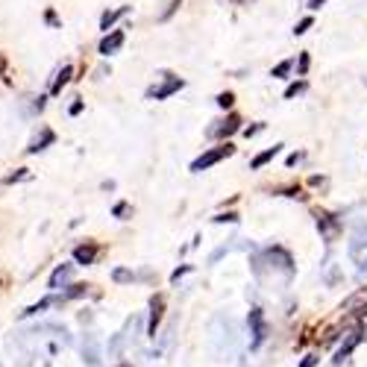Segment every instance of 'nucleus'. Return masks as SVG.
Returning <instances> with one entry per match:
<instances>
[{
  "label": "nucleus",
  "instance_id": "obj_1",
  "mask_svg": "<svg viewBox=\"0 0 367 367\" xmlns=\"http://www.w3.org/2000/svg\"><path fill=\"white\" fill-rule=\"evenodd\" d=\"M350 259H352V265H356L361 273H367V227L359 224L356 229L350 232Z\"/></svg>",
  "mask_w": 367,
  "mask_h": 367
},
{
  "label": "nucleus",
  "instance_id": "obj_2",
  "mask_svg": "<svg viewBox=\"0 0 367 367\" xmlns=\"http://www.w3.org/2000/svg\"><path fill=\"white\" fill-rule=\"evenodd\" d=\"M235 153V147H232V144L227 141L224 144V147H215V150H206L203 156H200V159H194L191 162V170H194V174H200V170H206V168H212V165H218L220 159H229V156Z\"/></svg>",
  "mask_w": 367,
  "mask_h": 367
},
{
  "label": "nucleus",
  "instance_id": "obj_3",
  "mask_svg": "<svg viewBox=\"0 0 367 367\" xmlns=\"http://www.w3.org/2000/svg\"><path fill=\"white\" fill-rule=\"evenodd\" d=\"M247 323H250V350H259L261 344H265V338H268V323H265L261 309H253L250 318H247Z\"/></svg>",
  "mask_w": 367,
  "mask_h": 367
},
{
  "label": "nucleus",
  "instance_id": "obj_4",
  "mask_svg": "<svg viewBox=\"0 0 367 367\" xmlns=\"http://www.w3.org/2000/svg\"><path fill=\"white\" fill-rule=\"evenodd\" d=\"M182 85H186V80L174 76V80H168V83H162V85H153V88L147 91V97H150V100H165V97H170V95H177Z\"/></svg>",
  "mask_w": 367,
  "mask_h": 367
},
{
  "label": "nucleus",
  "instance_id": "obj_5",
  "mask_svg": "<svg viewBox=\"0 0 367 367\" xmlns=\"http://www.w3.org/2000/svg\"><path fill=\"white\" fill-rule=\"evenodd\" d=\"M124 30H112V33H106V35H103V42H100V54L103 56H112V54H117V50H121L124 47Z\"/></svg>",
  "mask_w": 367,
  "mask_h": 367
},
{
  "label": "nucleus",
  "instance_id": "obj_6",
  "mask_svg": "<svg viewBox=\"0 0 367 367\" xmlns=\"http://www.w3.org/2000/svg\"><path fill=\"white\" fill-rule=\"evenodd\" d=\"M270 261H273V268H279V270H285L288 273V277H291V273H294V261H291V256H288L285 250H282V247H270V250L265 253Z\"/></svg>",
  "mask_w": 367,
  "mask_h": 367
},
{
  "label": "nucleus",
  "instance_id": "obj_7",
  "mask_svg": "<svg viewBox=\"0 0 367 367\" xmlns=\"http://www.w3.org/2000/svg\"><path fill=\"white\" fill-rule=\"evenodd\" d=\"M83 361L88 367H100V347H97L95 335H85V341H83Z\"/></svg>",
  "mask_w": 367,
  "mask_h": 367
},
{
  "label": "nucleus",
  "instance_id": "obj_8",
  "mask_svg": "<svg viewBox=\"0 0 367 367\" xmlns=\"http://www.w3.org/2000/svg\"><path fill=\"white\" fill-rule=\"evenodd\" d=\"M97 253H100V247L91 244V241H85V244H80V247L74 250V261H76V265H95Z\"/></svg>",
  "mask_w": 367,
  "mask_h": 367
},
{
  "label": "nucleus",
  "instance_id": "obj_9",
  "mask_svg": "<svg viewBox=\"0 0 367 367\" xmlns=\"http://www.w3.org/2000/svg\"><path fill=\"white\" fill-rule=\"evenodd\" d=\"M71 277H74V265H59L54 273H50V288H54V291H62V288L71 282Z\"/></svg>",
  "mask_w": 367,
  "mask_h": 367
},
{
  "label": "nucleus",
  "instance_id": "obj_10",
  "mask_svg": "<svg viewBox=\"0 0 367 367\" xmlns=\"http://www.w3.org/2000/svg\"><path fill=\"white\" fill-rule=\"evenodd\" d=\"M54 141H56L54 129H47V127H44V129H42V136H38V138H35V141L30 144V147H27V153H30V156L42 153V150H47V147H50V144H54Z\"/></svg>",
  "mask_w": 367,
  "mask_h": 367
},
{
  "label": "nucleus",
  "instance_id": "obj_11",
  "mask_svg": "<svg viewBox=\"0 0 367 367\" xmlns=\"http://www.w3.org/2000/svg\"><path fill=\"white\" fill-rule=\"evenodd\" d=\"M162 323V297H153L150 300V326H147V335L156 338V329Z\"/></svg>",
  "mask_w": 367,
  "mask_h": 367
},
{
  "label": "nucleus",
  "instance_id": "obj_12",
  "mask_svg": "<svg viewBox=\"0 0 367 367\" xmlns=\"http://www.w3.org/2000/svg\"><path fill=\"white\" fill-rule=\"evenodd\" d=\"M238 117H235V115H229L227 117V121H220V127H212V129H209V136H215V138H224V136H232L235 133V129H238Z\"/></svg>",
  "mask_w": 367,
  "mask_h": 367
},
{
  "label": "nucleus",
  "instance_id": "obj_13",
  "mask_svg": "<svg viewBox=\"0 0 367 367\" xmlns=\"http://www.w3.org/2000/svg\"><path fill=\"white\" fill-rule=\"evenodd\" d=\"M56 303H62V297H44V300H38V303H33L30 309H24V311H21V318H35V314H42L44 309L56 306Z\"/></svg>",
  "mask_w": 367,
  "mask_h": 367
},
{
  "label": "nucleus",
  "instance_id": "obj_14",
  "mask_svg": "<svg viewBox=\"0 0 367 367\" xmlns=\"http://www.w3.org/2000/svg\"><path fill=\"white\" fill-rule=\"evenodd\" d=\"M71 76H74V68H71V65H65V68H62V71L56 74L54 85H50V95H54V97H56V95H62V88L71 83Z\"/></svg>",
  "mask_w": 367,
  "mask_h": 367
},
{
  "label": "nucleus",
  "instance_id": "obj_15",
  "mask_svg": "<svg viewBox=\"0 0 367 367\" xmlns=\"http://www.w3.org/2000/svg\"><path fill=\"white\" fill-rule=\"evenodd\" d=\"M318 229L326 235V238H335V232H338V220L332 215H318Z\"/></svg>",
  "mask_w": 367,
  "mask_h": 367
},
{
  "label": "nucleus",
  "instance_id": "obj_16",
  "mask_svg": "<svg viewBox=\"0 0 367 367\" xmlns=\"http://www.w3.org/2000/svg\"><path fill=\"white\" fill-rule=\"evenodd\" d=\"M129 12V6H121V9H112V12H103V18H100V30H112V24L117 21V18H124Z\"/></svg>",
  "mask_w": 367,
  "mask_h": 367
},
{
  "label": "nucleus",
  "instance_id": "obj_17",
  "mask_svg": "<svg viewBox=\"0 0 367 367\" xmlns=\"http://www.w3.org/2000/svg\"><path fill=\"white\" fill-rule=\"evenodd\" d=\"M279 150H282V144H277V147H268L265 153H259V156H256V159L250 162V168H253V170H259V168H265V165H268V162H270V159H273V156H277Z\"/></svg>",
  "mask_w": 367,
  "mask_h": 367
},
{
  "label": "nucleus",
  "instance_id": "obj_18",
  "mask_svg": "<svg viewBox=\"0 0 367 367\" xmlns=\"http://www.w3.org/2000/svg\"><path fill=\"white\" fill-rule=\"evenodd\" d=\"M112 279L124 285V282H133L136 273H133V270H124V268H115V270H112Z\"/></svg>",
  "mask_w": 367,
  "mask_h": 367
},
{
  "label": "nucleus",
  "instance_id": "obj_19",
  "mask_svg": "<svg viewBox=\"0 0 367 367\" xmlns=\"http://www.w3.org/2000/svg\"><path fill=\"white\" fill-rule=\"evenodd\" d=\"M356 341H359V338H350V341H347V344H344V347H341V350L335 352V364H341V361H344V359L350 356V350H352V347H356Z\"/></svg>",
  "mask_w": 367,
  "mask_h": 367
},
{
  "label": "nucleus",
  "instance_id": "obj_20",
  "mask_svg": "<svg viewBox=\"0 0 367 367\" xmlns=\"http://www.w3.org/2000/svg\"><path fill=\"white\" fill-rule=\"evenodd\" d=\"M291 68H294V62H291V59H285V62H279L277 68L270 71V76H288V74H291Z\"/></svg>",
  "mask_w": 367,
  "mask_h": 367
},
{
  "label": "nucleus",
  "instance_id": "obj_21",
  "mask_svg": "<svg viewBox=\"0 0 367 367\" xmlns=\"http://www.w3.org/2000/svg\"><path fill=\"white\" fill-rule=\"evenodd\" d=\"M21 179H30V170L27 168H18L15 174H9L3 182H6V186H12V182H21Z\"/></svg>",
  "mask_w": 367,
  "mask_h": 367
},
{
  "label": "nucleus",
  "instance_id": "obj_22",
  "mask_svg": "<svg viewBox=\"0 0 367 367\" xmlns=\"http://www.w3.org/2000/svg\"><path fill=\"white\" fill-rule=\"evenodd\" d=\"M85 291H88V288H85V285H71V288H68V291H65V294H62V300H74V297H83Z\"/></svg>",
  "mask_w": 367,
  "mask_h": 367
},
{
  "label": "nucleus",
  "instance_id": "obj_23",
  "mask_svg": "<svg viewBox=\"0 0 367 367\" xmlns=\"http://www.w3.org/2000/svg\"><path fill=\"white\" fill-rule=\"evenodd\" d=\"M300 91H306V83H303V80H300V83H294V85H288V88H285V100H291V97H297V95H300Z\"/></svg>",
  "mask_w": 367,
  "mask_h": 367
},
{
  "label": "nucleus",
  "instance_id": "obj_24",
  "mask_svg": "<svg viewBox=\"0 0 367 367\" xmlns=\"http://www.w3.org/2000/svg\"><path fill=\"white\" fill-rule=\"evenodd\" d=\"M309 30H311V18H303V21H300L297 27H294V35H303V33H309Z\"/></svg>",
  "mask_w": 367,
  "mask_h": 367
},
{
  "label": "nucleus",
  "instance_id": "obj_25",
  "mask_svg": "<svg viewBox=\"0 0 367 367\" xmlns=\"http://www.w3.org/2000/svg\"><path fill=\"white\" fill-rule=\"evenodd\" d=\"M188 270H191V265H182V268H177L174 273H170V282H179V279H182V277H186V273H188Z\"/></svg>",
  "mask_w": 367,
  "mask_h": 367
},
{
  "label": "nucleus",
  "instance_id": "obj_26",
  "mask_svg": "<svg viewBox=\"0 0 367 367\" xmlns=\"http://www.w3.org/2000/svg\"><path fill=\"white\" fill-rule=\"evenodd\" d=\"M235 220H238V215H235V212H227V215H218L215 224H235Z\"/></svg>",
  "mask_w": 367,
  "mask_h": 367
},
{
  "label": "nucleus",
  "instance_id": "obj_27",
  "mask_svg": "<svg viewBox=\"0 0 367 367\" xmlns=\"http://www.w3.org/2000/svg\"><path fill=\"white\" fill-rule=\"evenodd\" d=\"M112 215H115V218H121V220H124V218L129 215V206H127V203H117V206L112 209Z\"/></svg>",
  "mask_w": 367,
  "mask_h": 367
},
{
  "label": "nucleus",
  "instance_id": "obj_28",
  "mask_svg": "<svg viewBox=\"0 0 367 367\" xmlns=\"http://www.w3.org/2000/svg\"><path fill=\"white\" fill-rule=\"evenodd\" d=\"M232 100H235V97L227 91V95H220V97H218V106H220V109H229V106H232Z\"/></svg>",
  "mask_w": 367,
  "mask_h": 367
},
{
  "label": "nucleus",
  "instance_id": "obj_29",
  "mask_svg": "<svg viewBox=\"0 0 367 367\" xmlns=\"http://www.w3.org/2000/svg\"><path fill=\"white\" fill-rule=\"evenodd\" d=\"M44 21L50 24V27H59V18H56V12H54V9H47V12H44Z\"/></svg>",
  "mask_w": 367,
  "mask_h": 367
},
{
  "label": "nucleus",
  "instance_id": "obj_30",
  "mask_svg": "<svg viewBox=\"0 0 367 367\" xmlns=\"http://www.w3.org/2000/svg\"><path fill=\"white\" fill-rule=\"evenodd\" d=\"M261 129H265V124H256V127H247V129H244V136H247V138H253V136H259V133H261Z\"/></svg>",
  "mask_w": 367,
  "mask_h": 367
},
{
  "label": "nucleus",
  "instance_id": "obj_31",
  "mask_svg": "<svg viewBox=\"0 0 367 367\" xmlns=\"http://www.w3.org/2000/svg\"><path fill=\"white\" fill-rule=\"evenodd\" d=\"M297 68H300V74H306V71H309V54H300Z\"/></svg>",
  "mask_w": 367,
  "mask_h": 367
},
{
  "label": "nucleus",
  "instance_id": "obj_32",
  "mask_svg": "<svg viewBox=\"0 0 367 367\" xmlns=\"http://www.w3.org/2000/svg\"><path fill=\"white\" fill-rule=\"evenodd\" d=\"M318 361H320L318 356H306L303 361H300V367H314V364H318Z\"/></svg>",
  "mask_w": 367,
  "mask_h": 367
},
{
  "label": "nucleus",
  "instance_id": "obj_33",
  "mask_svg": "<svg viewBox=\"0 0 367 367\" xmlns=\"http://www.w3.org/2000/svg\"><path fill=\"white\" fill-rule=\"evenodd\" d=\"M44 100H47V97H35V103H33L35 112H42V109H44Z\"/></svg>",
  "mask_w": 367,
  "mask_h": 367
},
{
  "label": "nucleus",
  "instance_id": "obj_34",
  "mask_svg": "<svg viewBox=\"0 0 367 367\" xmlns=\"http://www.w3.org/2000/svg\"><path fill=\"white\" fill-rule=\"evenodd\" d=\"M300 159H303V156H300V153H291V156H288V165H297Z\"/></svg>",
  "mask_w": 367,
  "mask_h": 367
},
{
  "label": "nucleus",
  "instance_id": "obj_35",
  "mask_svg": "<svg viewBox=\"0 0 367 367\" xmlns=\"http://www.w3.org/2000/svg\"><path fill=\"white\" fill-rule=\"evenodd\" d=\"M326 3V0H309V9H320Z\"/></svg>",
  "mask_w": 367,
  "mask_h": 367
},
{
  "label": "nucleus",
  "instance_id": "obj_36",
  "mask_svg": "<svg viewBox=\"0 0 367 367\" xmlns=\"http://www.w3.org/2000/svg\"><path fill=\"white\" fill-rule=\"evenodd\" d=\"M80 112H83V103H80V100H76V103H74V106H71V115H80Z\"/></svg>",
  "mask_w": 367,
  "mask_h": 367
},
{
  "label": "nucleus",
  "instance_id": "obj_37",
  "mask_svg": "<svg viewBox=\"0 0 367 367\" xmlns=\"http://www.w3.org/2000/svg\"><path fill=\"white\" fill-rule=\"evenodd\" d=\"M117 367H129V364H117Z\"/></svg>",
  "mask_w": 367,
  "mask_h": 367
}]
</instances>
